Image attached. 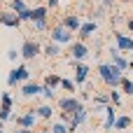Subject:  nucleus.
Masks as SVG:
<instances>
[{"label":"nucleus","mask_w":133,"mask_h":133,"mask_svg":"<svg viewBox=\"0 0 133 133\" xmlns=\"http://www.w3.org/2000/svg\"><path fill=\"white\" fill-rule=\"evenodd\" d=\"M47 7H49V9H51V7L56 9V7H58V0H47Z\"/></svg>","instance_id":"72a5a7b5"},{"label":"nucleus","mask_w":133,"mask_h":133,"mask_svg":"<svg viewBox=\"0 0 133 133\" xmlns=\"http://www.w3.org/2000/svg\"><path fill=\"white\" fill-rule=\"evenodd\" d=\"M7 58H9V61H16V58H21V49H16V47L7 49Z\"/></svg>","instance_id":"7c9ffc66"},{"label":"nucleus","mask_w":133,"mask_h":133,"mask_svg":"<svg viewBox=\"0 0 133 133\" xmlns=\"http://www.w3.org/2000/svg\"><path fill=\"white\" fill-rule=\"evenodd\" d=\"M49 12V7L47 5H37V7H33V16H30V23H33V28H35V33H44V30H49V21H47V14Z\"/></svg>","instance_id":"f03ea898"},{"label":"nucleus","mask_w":133,"mask_h":133,"mask_svg":"<svg viewBox=\"0 0 133 133\" xmlns=\"http://www.w3.org/2000/svg\"><path fill=\"white\" fill-rule=\"evenodd\" d=\"M129 133H133V131H129Z\"/></svg>","instance_id":"c03bdc74"},{"label":"nucleus","mask_w":133,"mask_h":133,"mask_svg":"<svg viewBox=\"0 0 133 133\" xmlns=\"http://www.w3.org/2000/svg\"><path fill=\"white\" fill-rule=\"evenodd\" d=\"M42 47L44 44H40L37 40H23V44H21V58L23 61H35L42 54Z\"/></svg>","instance_id":"39448f33"},{"label":"nucleus","mask_w":133,"mask_h":133,"mask_svg":"<svg viewBox=\"0 0 133 133\" xmlns=\"http://www.w3.org/2000/svg\"><path fill=\"white\" fill-rule=\"evenodd\" d=\"M98 75H101V79H103V84L108 89H119L122 82H124V72L115 63H101L98 65Z\"/></svg>","instance_id":"f257e3e1"},{"label":"nucleus","mask_w":133,"mask_h":133,"mask_svg":"<svg viewBox=\"0 0 133 133\" xmlns=\"http://www.w3.org/2000/svg\"><path fill=\"white\" fill-rule=\"evenodd\" d=\"M96 30H98V23H96V21H84L77 35H79V40H82V42H87L89 37H94V33H96Z\"/></svg>","instance_id":"f3484780"},{"label":"nucleus","mask_w":133,"mask_h":133,"mask_svg":"<svg viewBox=\"0 0 133 133\" xmlns=\"http://www.w3.org/2000/svg\"><path fill=\"white\" fill-rule=\"evenodd\" d=\"M94 103L96 105H110L112 101H110V91H98L96 96H94Z\"/></svg>","instance_id":"5701e85b"},{"label":"nucleus","mask_w":133,"mask_h":133,"mask_svg":"<svg viewBox=\"0 0 133 133\" xmlns=\"http://www.w3.org/2000/svg\"><path fill=\"white\" fill-rule=\"evenodd\" d=\"M61 79H63V77H58V75L49 72V75L44 77V87H51V89H56V87H61Z\"/></svg>","instance_id":"393cba45"},{"label":"nucleus","mask_w":133,"mask_h":133,"mask_svg":"<svg viewBox=\"0 0 133 133\" xmlns=\"http://www.w3.org/2000/svg\"><path fill=\"white\" fill-rule=\"evenodd\" d=\"M108 54H110V63H115L122 72H124V70H129V63H131V61H129V58H124V56H122V51H119L117 47H110V49H108Z\"/></svg>","instance_id":"9b49d317"},{"label":"nucleus","mask_w":133,"mask_h":133,"mask_svg":"<svg viewBox=\"0 0 133 133\" xmlns=\"http://www.w3.org/2000/svg\"><path fill=\"white\" fill-rule=\"evenodd\" d=\"M56 105H58V110H61V112H68V115H75V112H79V110H84V108H87L77 96H63V98H58V101H56Z\"/></svg>","instance_id":"7ed1b4c3"},{"label":"nucleus","mask_w":133,"mask_h":133,"mask_svg":"<svg viewBox=\"0 0 133 133\" xmlns=\"http://www.w3.org/2000/svg\"><path fill=\"white\" fill-rule=\"evenodd\" d=\"M12 108H14L12 94H9V91H2V96H0V110H7V112H12Z\"/></svg>","instance_id":"412c9836"},{"label":"nucleus","mask_w":133,"mask_h":133,"mask_svg":"<svg viewBox=\"0 0 133 133\" xmlns=\"http://www.w3.org/2000/svg\"><path fill=\"white\" fill-rule=\"evenodd\" d=\"M112 37H115V47L124 54V51H133V37L131 35H126V33H122V30H115L112 33Z\"/></svg>","instance_id":"1a4fd4ad"},{"label":"nucleus","mask_w":133,"mask_h":133,"mask_svg":"<svg viewBox=\"0 0 133 133\" xmlns=\"http://www.w3.org/2000/svg\"><path fill=\"white\" fill-rule=\"evenodd\" d=\"M51 133H70V131H68V124H63V122H54Z\"/></svg>","instance_id":"c756f323"},{"label":"nucleus","mask_w":133,"mask_h":133,"mask_svg":"<svg viewBox=\"0 0 133 133\" xmlns=\"http://www.w3.org/2000/svg\"><path fill=\"white\" fill-rule=\"evenodd\" d=\"M112 5H115V0H103V2H101V7H105V9L112 7Z\"/></svg>","instance_id":"f704fd0d"},{"label":"nucleus","mask_w":133,"mask_h":133,"mask_svg":"<svg viewBox=\"0 0 133 133\" xmlns=\"http://www.w3.org/2000/svg\"><path fill=\"white\" fill-rule=\"evenodd\" d=\"M49 37H51V42H58V44H72L75 42L72 40V30H68L63 23H56L49 30Z\"/></svg>","instance_id":"20e7f679"},{"label":"nucleus","mask_w":133,"mask_h":133,"mask_svg":"<svg viewBox=\"0 0 133 133\" xmlns=\"http://www.w3.org/2000/svg\"><path fill=\"white\" fill-rule=\"evenodd\" d=\"M89 98H91V91H82V94H79V101H82V103H87Z\"/></svg>","instance_id":"473e14b6"},{"label":"nucleus","mask_w":133,"mask_h":133,"mask_svg":"<svg viewBox=\"0 0 133 133\" xmlns=\"http://www.w3.org/2000/svg\"><path fill=\"white\" fill-rule=\"evenodd\" d=\"M133 126V119L129 117V115H122V117H117V124H115V131H131Z\"/></svg>","instance_id":"aec40b11"},{"label":"nucleus","mask_w":133,"mask_h":133,"mask_svg":"<svg viewBox=\"0 0 133 133\" xmlns=\"http://www.w3.org/2000/svg\"><path fill=\"white\" fill-rule=\"evenodd\" d=\"M9 9H12V12H16V14H21V12L30 9V7L26 5V0H9Z\"/></svg>","instance_id":"b1692460"},{"label":"nucleus","mask_w":133,"mask_h":133,"mask_svg":"<svg viewBox=\"0 0 133 133\" xmlns=\"http://www.w3.org/2000/svg\"><path fill=\"white\" fill-rule=\"evenodd\" d=\"M33 110H35L37 119H51V117H54V108H51L49 103H42V105H35Z\"/></svg>","instance_id":"a211bd4d"},{"label":"nucleus","mask_w":133,"mask_h":133,"mask_svg":"<svg viewBox=\"0 0 133 133\" xmlns=\"http://www.w3.org/2000/svg\"><path fill=\"white\" fill-rule=\"evenodd\" d=\"M105 16V7H96V9H91V14H89V21H101Z\"/></svg>","instance_id":"bb28decb"},{"label":"nucleus","mask_w":133,"mask_h":133,"mask_svg":"<svg viewBox=\"0 0 133 133\" xmlns=\"http://www.w3.org/2000/svg\"><path fill=\"white\" fill-rule=\"evenodd\" d=\"M14 133H33L30 129H14Z\"/></svg>","instance_id":"e433bc0d"},{"label":"nucleus","mask_w":133,"mask_h":133,"mask_svg":"<svg viewBox=\"0 0 133 133\" xmlns=\"http://www.w3.org/2000/svg\"><path fill=\"white\" fill-rule=\"evenodd\" d=\"M61 89L68 94V96H75V91H77V84H75V79H61Z\"/></svg>","instance_id":"4be33fe9"},{"label":"nucleus","mask_w":133,"mask_h":133,"mask_svg":"<svg viewBox=\"0 0 133 133\" xmlns=\"http://www.w3.org/2000/svg\"><path fill=\"white\" fill-rule=\"evenodd\" d=\"M40 133H51V129H42V131H40Z\"/></svg>","instance_id":"4c0bfd02"},{"label":"nucleus","mask_w":133,"mask_h":133,"mask_svg":"<svg viewBox=\"0 0 133 133\" xmlns=\"http://www.w3.org/2000/svg\"><path fill=\"white\" fill-rule=\"evenodd\" d=\"M126 28H129V30L133 33V19H126Z\"/></svg>","instance_id":"c9c22d12"},{"label":"nucleus","mask_w":133,"mask_h":133,"mask_svg":"<svg viewBox=\"0 0 133 133\" xmlns=\"http://www.w3.org/2000/svg\"><path fill=\"white\" fill-rule=\"evenodd\" d=\"M108 91H110V101H112V105L119 108V105H122V94H119L117 89H108Z\"/></svg>","instance_id":"c85d7f7f"},{"label":"nucleus","mask_w":133,"mask_h":133,"mask_svg":"<svg viewBox=\"0 0 133 133\" xmlns=\"http://www.w3.org/2000/svg\"><path fill=\"white\" fill-rule=\"evenodd\" d=\"M75 65V84H87L89 82V75H91V68L82 61V63H72Z\"/></svg>","instance_id":"f8f14e48"},{"label":"nucleus","mask_w":133,"mask_h":133,"mask_svg":"<svg viewBox=\"0 0 133 133\" xmlns=\"http://www.w3.org/2000/svg\"><path fill=\"white\" fill-rule=\"evenodd\" d=\"M70 63H82L89 54H91V49H89V44L87 42H82V40H75L72 44H70Z\"/></svg>","instance_id":"423d86ee"},{"label":"nucleus","mask_w":133,"mask_h":133,"mask_svg":"<svg viewBox=\"0 0 133 133\" xmlns=\"http://www.w3.org/2000/svg\"><path fill=\"white\" fill-rule=\"evenodd\" d=\"M122 94H126V96H133V79H129V77H124V82H122Z\"/></svg>","instance_id":"a878e982"},{"label":"nucleus","mask_w":133,"mask_h":133,"mask_svg":"<svg viewBox=\"0 0 133 133\" xmlns=\"http://www.w3.org/2000/svg\"><path fill=\"white\" fill-rule=\"evenodd\" d=\"M30 16H33V9H26V12H21V14H19L21 23H23V21H30Z\"/></svg>","instance_id":"2f4dec72"},{"label":"nucleus","mask_w":133,"mask_h":133,"mask_svg":"<svg viewBox=\"0 0 133 133\" xmlns=\"http://www.w3.org/2000/svg\"><path fill=\"white\" fill-rule=\"evenodd\" d=\"M87 117H89L87 108H84V110H79V112H75V115H72V119H70V124H68V131H70V133H77V129L87 122Z\"/></svg>","instance_id":"dca6fc26"},{"label":"nucleus","mask_w":133,"mask_h":133,"mask_svg":"<svg viewBox=\"0 0 133 133\" xmlns=\"http://www.w3.org/2000/svg\"><path fill=\"white\" fill-rule=\"evenodd\" d=\"M12 122L16 124V129H30V131H33V126H35V122H37V115H35L33 108H28L26 115H12Z\"/></svg>","instance_id":"6e6552de"},{"label":"nucleus","mask_w":133,"mask_h":133,"mask_svg":"<svg viewBox=\"0 0 133 133\" xmlns=\"http://www.w3.org/2000/svg\"><path fill=\"white\" fill-rule=\"evenodd\" d=\"M0 133H5V131H2V129H0Z\"/></svg>","instance_id":"a19ab883"},{"label":"nucleus","mask_w":133,"mask_h":133,"mask_svg":"<svg viewBox=\"0 0 133 133\" xmlns=\"http://www.w3.org/2000/svg\"><path fill=\"white\" fill-rule=\"evenodd\" d=\"M28 77H30V70L23 63L21 65H14L9 70V75H7V87H16L19 82H28Z\"/></svg>","instance_id":"0eeeda50"},{"label":"nucleus","mask_w":133,"mask_h":133,"mask_svg":"<svg viewBox=\"0 0 133 133\" xmlns=\"http://www.w3.org/2000/svg\"><path fill=\"white\" fill-rule=\"evenodd\" d=\"M21 96H23V98L42 96V84H37V82H23V87H21Z\"/></svg>","instance_id":"4468645a"},{"label":"nucleus","mask_w":133,"mask_h":133,"mask_svg":"<svg viewBox=\"0 0 133 133\" xmlns=\"http://www.w3.org/2000/svg\"><path fill=\"white\" fill-rule=\"evenodd\" d=\"M68 30H72V33H79V28H82V19H79V14H65L63 16V21H61Z\"/></svg>","instance_id":"ddd939ff"},{"label":"nucleus","mask_w":133,"mask_h":133,"mask_svg":"<svg viewBox=\"0 0 133 133\" xmlns=\"http://www.w3.org/2000/svg\"><path fill=\"white\" fill-rule=\"evenodd\" d=\"M0 26L19 28V26H21V19H19V14L12 12V9H2V12H0Z\"/></svg>","instance_id":"9d476101"},{"label":"nucleus","mask_w":133,"mask_h":133,"mask_svg":"<svg viewBox=\"0 0 133 133\" xmlns=\"http://www.w3.org/2000/svg\"><path fill=\"white\" fill-rule=\"evenodd\" d=\"M42 98H47V101H56V89L42 84Z\"/></svg>","instance_id":"cd10ccee"},{"label":"nucleus","mask_w":133,"mask_h":133,"mask_svg":"<svg viewBox=\"0 0 133 133\" xmlns=\"http://www.w3.org/2000/svg\"><path fill=\"white\" fill-rule=\"evenodd\" d=\"M115 124H117V108H115V105H108V110H105V124H103V131H105V133L115 131Z\"/></svg>","instance_id":"2eb2a0df"},{"label":"nucleus","mask_w":133,"mask_h":133,"mask_svg":"<svg viewBox=\"0 0 133 133\" xmlns=\"http://www.w3.org/2000/svg\"><path fill=\"white\" fill-rule=\"evenodd\" d=\"M84 133H89V131H84Z\"/></svg>","instance_id":"37998d69"},{"label":"nucleus","mask_w":133,"mask_h":133,"mask_svg":"<svg viewBox=\"0 0 133 133\" xmlns=\"http://www.w3.org/2000/svg\"><path fill=\"white\" fill-rule=\"evenodd\" d=\"M129 70H133V58H131V63H129Z\"/></svg>","instance_id":"58836bf2"},{"label":"nucleus","mask_w":133,"mask_h":133,"mask_svg":"<svg viewBox=\"0 0 133 133\" xmlns=\"http://www.w3.org/2000/svg\"><path fill=\"white\" fill-rule=\"evenodd\" d=\"M110 133H119V131H110Z\"/></svg>","instance_id":"ea45409f"},{"label":"nucleus","mask_w":133,"mask_h":133,"mask_svg":"<svg viewBox=\"0 0 133 133\" xmlns=\"http://www.w3.org/2000/svg\"><path fill=\"white\" fill-rule=\"evenodd\" d=\"M126 2H131V0H126Z\"/></svg>","instance_id":"79ce46f5"},{"label":"nucleus","mask_w":133,"mask_h":133,"mask_svg":"<svg viewBox=\"0 0 133 133\" xmlns=\"http://www.w3.org/2000/svg\"><path fill=\"white\" fill-rule=\"evenodd\" d=\"M26 2H28V0H26Z\"/></svg>","instance_id":"a18cd8bd"},{"label":"nucleus","mask_w":133,"mask_h":133,"mask_svg":"<svg viewBox=\"0 0 133 133\" xmlns=\"http://www.w3.org/2000/svg\"><path fill=\"white\" fill-rule=\"evenodd\" d=\"M42 54H44V56H49V58H56V56H61V44L49 40V42L42 47Z\"/></svg>","instance_id":"6ab92c4d"}]
</instances>
